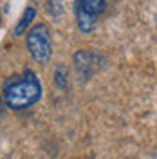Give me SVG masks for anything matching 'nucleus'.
<instances>
[{
  "instance_id": "nucleus-1",
  "label": "nucleus",
  "mask_w": 157,
  "mask_h": 159,
  "mask_svg": "<svg viewBox=\"0 0 157 159\" xmlns=\"http://www.w3.org/2000/svg\"><path fill=\"white\" fill-rule=\"evenodd\" d=\"M42 98V85L33 70H25L20 76L11 78L4 85V101L13 110H24L33 107Z\"/></svg>"
},
{
  "instance_id": "nucleus-2",
  "label": "nucleus",
  "mask_w": 157,
  "mask_h": 159,
  "mask_svg": "<svg viewBox=\"0 0 157 159\" xmlns=\"http://www.w3.org/2000/svg\"><path fill=\"white\" fill-rule=\"evenodd\" d=\"M27 49L34 61H38L42 65H45L51 60L52 54V40L51 33L45 24H36L34 27H31L27 33Z\"/></svg>"
},
{
  "instance_id": "nucleus-3",
  "label": "nucleus",
  "mask_w": 157,
  "mask_h": 159,
  "mask_svg": "<svg viewBox=\"0 0 157 159\" xmlns=\"http://www.w3.org/2000/svg\"><path fill=\"white\" fill-rule=\"evenodd\" d=\"M74 67L81 80H88L99 69V56L94 51H78L74 54Z\"/></svg>"
},
{
  "instance_id": "nucleus-4",
  "label": "nucleus",
  "mask_w": 157,
  "mask_h": 159,
  "mask_svg": "<svg viewBox=\"0 0 157 159\" xmlns=\"http://www.w3.org/2000/svg\"><path fill=\"white\" fill-rule=\"evenodd\" d=\"M96 18L98 16H92L76 6V22H78V27L81 33H92L96 29Z\"/></svg>"
},
{
  "instance_id": "nucleus-5",
  "label": "nucleus",
  "mask_w": 157,
  "mask_h": 159,
  "mask_svg": "<svg viewBox=\"0 0 157 159\" xmlns=\"http://www.w3.org/2000/svg\"><path fill=\"white\" fill-rule=\"evenodd\" d=\"M76 6H78L79 9H83L85 13H88V15L98 16V15H101L105 11L107 2L105 0H78Z\"/></svg>"
},
{
  "instance_id": "nucleus-6",
  "label": "nucleus",
  "mask_w": 157,
  "mask_h": 159,
  "mask_svg": "<svg viewBox=\"0 0 157 159\" xmlns=\"http://www.w3.org/2000/svg\"><path fill=\"white\" fill-rule=\"evenodd\" d=\"M34 15H36V11L33 9V7H27V9L24 11V15H22V18L18 20V24H16V27H15V36H22L24 33H27V25H29L33 18H34Z\"/></svg>"
},
{
  "instance_id": "nucleus-7",
  "label": "nucleus",
  "mask_w": 157,
  "mask_h": 159,
  "mask_svg": "<svg viewBox=\"0 0 157 159\" xmlns=\"http://www.w3.org/2000/svg\"><path fill=\"white\" fill-rule=\"evenodd\" d=\"M54 83L58 89H67V67L63 63H60L56 70H54Z\"/></svg>"
},
{
  "instance_id": "nucleus-8",
  "label": "nucleus",
  "mask_w": 157,
  "mask_h": 159,
  "mask_svg": "<svg viewBox=\"0 0 157 159\" xmlns=\"http://www.w3.org/2000/svg\"><path fill=\"white\" fill-rule=\"evenodd\" d=\"M47 9L52 16H58L63 11V0H47Z\"/></svg>"
},
{
  "instance_id": "nucleus-9",
  "label": "nucleus",
  "mask_w": 157,
  "mask_h": 159,
  "mask_svg": "<svg viewBox=\"0 0 157 159\" xmlns=\"http://www.w3.org/2000/svg\"><path fill=\"white\" fill-rule=\"evenodd\" d=\"M4 103H6V101H2V98H0V118L4 116Z\"/></svg>"
},
{
  "instance_id": "nucleus-10",
  "label": "nucleus",
  "mask_w": 157,
  "mask_h": 159,
  "mask_svg": "<svg viewBox=\"0 0 157 159\" xmlns=\"http://www.w3.org/2000/svg\"><path fill=\"white\" fill-rule=\"evenodd\" d=\"M155 159H157V154H155Z\"/></svg>"
}]
</instances>
